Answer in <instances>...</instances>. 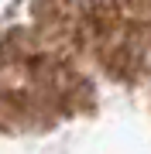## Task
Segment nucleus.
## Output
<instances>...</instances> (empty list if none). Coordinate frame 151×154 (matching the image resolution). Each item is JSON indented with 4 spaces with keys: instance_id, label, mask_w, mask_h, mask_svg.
<instances>
[{
    "instance_id": "obj_1",
    "label": "nucleus",
    "mask_w": 151,
    "mask_h": 154,
    "mask_svg": "<svg viewBox=\"0 0 151 154\" xmlns=\"http://www.w3.org/2000/svg\"><path fill=\"white\" fill-rule=\"evenodd\" d=\"M86 0H38L31 24L0 38V134L48 130L96 106Z\"/></svg>"
}]
</instances>
